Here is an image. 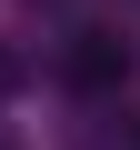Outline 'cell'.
I'll use <instances>...</instances> for the list:
<instances>
[{
  "mask_svg": "<svg viewBox=\"0 0 140 150\" xmlns=\"http://www.w3.org/2000/svg\"><path fill=\"white\" fill-rule=\"evenodd\" d=\"M120 70H130V50H120L110 30H70V50H60V80H70V90L100 100V90H120Z\"/></svg>",
  "mask_w": 140,
  "mask_h": 150,
  "instance_id": "1",
  "label": "cell"
}]
</instances>
